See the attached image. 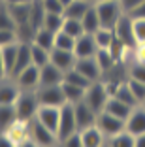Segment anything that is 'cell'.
<instances>
[{
  "label": "cell",
  "instance_id": "cell-26",
  "mask_svg": "<svg viewBox=\"0 0 145 147\" xmlns=\"http://www.w3.org/2000/svg\"><path fill=\"white\" fill-rule=\"evenodd\" d=\"M15 121H17L15 106L0 104V132H6V130H8Z\"/></svg>",
  "mask_w": 145,
  "mask_h": 147
},
{
  "label": "cell",
  "instance_id": "cell-32",
  "mask_svg": "<svg viewBox=\"0 0 145 147\" xmlns=\"http://www.w3.org/2000/svg\"><path fill=\"white\" fill-rule=\"evenodd\" d=\"M17 49H19V43H13V45H8V47H2V57H4V66H6V72H8V78L11 76L13 66H15Z\"/></svg>",
  "mask_w": 145,
  "mask_h": 147
},
{
  "label": "cell",
  "instance_id": "cell-55",
  "mask_svg": "<svg viewBox=\"0 0 145 147\" xmlns=\"http://www.w3.org/2000/svg\"><path fill=\"white\" fill-rule=\"evenodd\" d=\"M104 147H109V145H107V142H106V145H104Z\"/></svg>",
  "mask_w": 145,
  "mask_h": 147
},
{
  "label": "cell",
  "instance_id": "cell-25",
  "mask_svg": "<svg viewBox=\"0 0 145 147\" xmlns=\"http://www.w3.org/2000/svg\"><path fill=\"white\" fill-rule=\"evenodd\" d=\"M32 43H36V45H40V47L47 49V51H53V47H55V34H53L51 30H47V28H38V30L34 32V40H32Z\"/></svg>",
  "mask_w": 145,
  "mask_h": 147
},
{
  "label": "cell",
  "instance_id": "cell-52",
  "mask_svg": "<svg viewBox=\"0 0 145 147\" xmlns=\"http://www.w3.org/2000/svg\"><path fill=\"white\" fill-rule=\"evenodd\" d=\"M17 147H38L32 140H25V142H21V143H17Z\"/></svg>",
  "mask_w": 145,
  "mask_h": 147
},
{
  "label": "cell",
  "instance_id": "cell-5",
  "mask_svg": "<svg viewBox=\"0 0 145 147\" xmlns=\"http://www.w3.org/2000/svg\"><path fill=\"white\" fill-rule=\"evenodd\" d=\"M77 132V123H76V111H74V104L66 102L60 108V119H59V128H57V140L62 142L68 136Z\"/></svg>",
  "mask_w": 145,
  "mask_h": 147
},
{
  "label": "cell",
  "instance_id": "cell-48",
  "mask_svg": "<svg viewBox=\"0 0 145 147\" xmlns=\"http://www.w3.org/2000/svg\"><path fill=\"white\" fill-rule=\"evenodd\" d=\"M128 15H130L132 19H145V2H143V4H140L132 13H128Z\"/></svg>",
  "mask_w": 145,
  "mask_h": 147
},
{
  "label": "cell",
  "instance_id": "cell-37",
  "mask_svg": "<svg viewBox=\"0 0 145 147\" xmlns=\"http://www.w3.org/2000/svg\"><path fill=\"white\" fill-rule=\"evenodd\" d=\"M62 32H66V34H68V36H72V38H79L81 34H85L81 21H77V19H68V17H64Z\"/></svg>",
  "mask_w": 145,
  "mask_h": 147
},
{
  "label": "cell",
  "instance_id": "cell-36",
  "mask_svg": "<svg viewBox=\"0 0 145 147\" xmlns=\"http://www.w3.org/2000/svg\"><path fill=\"white\" fill-rule=\"evenodd\" d=\"M64 81L74 83V85H77V87H83V89H89V87L92 85V81H90V79H87L85 76H83L81 72H77L76 68L68 70V72L64 74Z\"/></svg>",
  "mask_w": 145,
  "mask_h": 147
},
{
  "label": "cell",
  "instance_id": "cell-57",
  "mask_svg": "<svg viewBox=\"0 0 145 147\" xmlns=\"http://www.w3.org/2000/svg\"><path fill=\"white\" fill-rule=\"evenodd\" d=\"M141 106H143V108H145V104H141Z\"/></svg>",
  "mask_w": 145,
  "mask_h": 147
},
{
  "label": "cell",
  "instance_id": "cell-58",
  "mask_svg": "<svg viewBox=\"0 0 145 147\" xmlns=\"http://www.w3.org/2000/svg\"><path fill=\"white\" fill-rule=\"evenodd\" d=\"M90 2H92V0H90Z\"/></svg>",
  "mask_w": 145,
  "mask_h": 147
},
{
  "label": "cell",
  "instance_id": "cell-29",
  "mask_svg": "<svg viewBox=\"0 0 145 147\" xmlns=\"http://www.w3.org/2000/svg\"><path fill=\"white\" fill-rule=\"evenodd\" d=\"M43 19H45V9H43L40 0H34V2H32V11H30L28 25L32 26L34 30H38V28L43 26Z\"/></svg>",
  "mask_w": 145,
  "mask_h": 147
},
{
  "label": "cell",
  "instance_id": "cell-30",
  "mask_svg": "<svg viewBox=\"0 0 145 147\" xmlns=\"http://www.w3.org/2000/svg\"><path fill=\"white\" fill-rule=\"evenodd\" d=\"M64 25V13H45V19H43V28L51 30L53 34L62 30Z\"/></svg>",
  "mask_w": 145,
  "mask_h": 147
},
{
  "label": "cell",
  "instance_id": "cell-4",
  "mask_svg": "<svg viewBox=\"0 0 145 147\" xmlns=\"http://www.w3.org/2000/svg\"><path fill=\"white\" fill-rule=\"evenodd\" d=\"M40 106H53V108H62L66 104V96L62 91V83L60 85H45L36 89Z\"/></svg>",
  "mask_w": 145,
  "mask_h": 147
},
{
  "label": "cell",
  "instance_id": "cell-23",
  "mask_svg": "<svg viewBox=\"0 0 145 147\" xmlns=\"http://www.w3.org/2000/svg\"><path fill=\"white\" fill-rule=\"evenodd\" d=\"M6 134L13 140L15 143H21L25 140H28V121H15L8 130H6Z\"/></svg>",
  "mask_w": 145,
  "mask_h": 147
},
{
  "label": "cell",
  "instance_id": "cell-40",
  "mask_svg": "<svg viewBox=\"0 0 145 147\" xmlns=\"http://www.w3.org/2000/svg\"><path fill=\"white\" fill-rule=\"evenodd\" d=\"M128 87H130V91H132V94L136 96L138 104H145V83L141 81H136V79H128Z\"/></svg>",
  "mask_w": 145,
  "mask_h": 147
},
{
  "label": "cell",
  "instance_id": "cell-17",
  "mask_svg": "<svg viewBox=\"0 0 145 147\" xmlns=\"http://www.w3.org/2000/svg\"><path fill=\"white\" fill-rule=\"evenodd\" d=\"M79 136H81L83 147H104L106 142H107V138L102 134V130H100L96 125L79 130Z\"/></svg>",
  "mask_w": 145,
  "mask_h": 147
},
{
  "label": "cell",
  "instance_id": "cell-2",
  "mask_svg": "<svg viewBox=\"0 0 145 147\" xmlns=\"http://www.w3.org/2000/svg\"><path fill=\"white\" fill-rule=\"evenodd\" d=\"M15 113H17L19 121H32L38 113L40 102L38 96H36V91H21L17 102H15Z\"/></svg>",
  "mask_w": 145,
  "mask_h": 147
},
{
  "label": "cell",
  "instance_id": "cell-45",
  "mask_svg": "<svg viewBox=\"0 0 145 147\" xmlns=\"http://www.w3.org/2000/svg\"><path fill=\"white\" fill-rule=\"evenodd\" d=\"M143 2H145V0H119L121 8H123V11L126 13V15H128V13H132L134 9L138 8V6L143 4Z\"/></svg>",
  "mask_w": 145,
  "mask_h": 147
},
{
  "label": "cell",
  "instance_id": "cell-56",
  "mask_svg": "<svg viewBox=\"0 0 145 147\" xmlns=\"http://www.w3.org/2000/svg\"><path fill=\"white\" fill-rule=\"evenodd\" d=\"M2 2H4V0H0V4H2Z\"/></svg>",
  "mask_w": 145,
  "mask_h": 147
},
{
  "label": "cell",
  "instance_id": "cell-6",
  "mask_svg": "<svg viewBox=\"0 0 145 147\" xmlns=\"http://www.w3.org/2000/svg\"><path fill=\"white\" fill-rule=\"evenodd\" d=\"M83 100H85L87 106H89L90 109H94L96 113L104 111L107 100H109V94H107V91H106V85H104L102 81H94L85 91V98Z\"/></svg>",
  "mask_w": 145,
  "mask_h": 147
},
{
  "label": "cell",
  "instance_id": "cell-53",
  "mask_svg": "<svg viewBox=\"0 0 145 147\" xmlns=\"http://www.w3.org/2000/svg\"><path fill=\"white\" fill-rule=\"evenodd\" d=\"M60 2H62V4H64V8H66V6H68L70 2H72V0H60Z\"/></svg>",
  "mask_w": 145,
  "mask_h": 147
},
{
  "label": "cell",
  "instance_id": "cell-54",
  "mask_svg": "<svg viewBox=\"0 0 145 147\" xmlns=\"http://www.w3.org/2000/svg\"><path fill=\"white\" fill-rule=\"evenodd\" d=\"M92 2H107V0H92Z\"/></svg>",
  "mask_w": 145,
  "mask_h": 147
},
{
  "label": "cell",
  "instance_id": "cell-44",
  "mask_svg": "<svg viewBox=\"0 0 145 147\" xmlns=\"http://www.w3.org/2000/svg\"><path fill=\"white\" fill-rule=\"evenodd\" d=\"M57 147H83L79 132H74V134H72V136H68L66 140L59 142V143H57Z\"/></svg>",
  "mask_w": 145,
  "mask_h": 147
},
{
  "label": "cell",
  "instance_id": "cell-43",
  "mask_svg": "<svg viewBox=\"0 0 145 147\" xmlns=\"http://www.w3.org/2000/svg\"><path fill=\"white\" fill-rule=\"evenodd\" d=\"M130 79L145 83V62H134L130 68Z\"/></svg>",
  "mask_w": 145,
  "mask_h": 147
},
{
  "label": "cell",
  "instance_id": "cell-18",
  "mask_svg": "<svg viewBox=\"0 0 145 147\" xmlns=\"http://www.w3.org/2000/svg\"><path fill=\"white\" fill-rule=\"evenodd\" d=\"M32 64V51H30V43L28 42H19V49H17V59H15V66L13 72L9 76V79L15 78L17 74H21L25 68Z\"/></svg>",
  "mask_w": 145,
  "mask_h": 147
},
{
  "label": "cell",
  "instance_id": "cell-22",
  "mask_svg": "<svg viewBox=\"0 0 145 147\" xmlns=\"http://www.w3.org/2000/svg\"><path fill=\"white\" fill-rule=\"evenodd\" d=\"M132 109H134L132 106H128V104H124V102H121L119 98H113V96H111V98L107 100L104 111H107V113H111L113 117H119V119L126 121L128 117H130V113H132Z\"/></svg>",
  "mask_w": 145,
  "mask_h": 147
},
{
  "label": "cell",
  "instance_id": "cell-20",
  "mask_svg": "<svg viewBox=\"0 0 145 147\" xmlns=\"http://www.w3.org/2000/svg\"><path fill=\"white\" fill-rule=\"evenodd\" d=\"M34 2V0H32ZM32 2H26V4H11V6H6L8 8V13L9 17L13 19V23L17 26L21 25H26L30 19V11H32Z\"/></svg>",
  "mask_w": 145,
  "mask_h": 147
},
{
  "label": "cell",
  "instance_id": "cell-19",
  "mask_svg": "<svg viewBox=\"0 0 145 147\" xmlns=\"http://www.w3.org/2000/svg\"><path fill=\"white\" fill-rule=\"evenodd\" d=\"M19 94H21V89L17 87V83L13 79H4L0 81V104H8L13 106L17 102Z\"/></svg>",
  "mask_w": 145,
  "mask_h": 147
},
{
  "label": "cell",
  "instance_id": "cell-16",
  "mask_svg": "<svg viewBox=\"0 0 145 147\" xmlns=\"http://www.w3.org/2000/svg\"><path fill=\"white\" fill-rule=\"evenodd\" d=\"M76 61L77 59H76V55H74V51H64V49H57V47H53L51 55H49V62H53V64H55L57 68H60L64 74L74 68Z\"/></svg>",
  "mask_w": 145,
  "mask_h": 147
},
{
  "label": "cell",
  "instance_id": "cell-47",
  "mask_svg": "<svg viewBox=\"0 0 145 147\" xmlns=\"http://www.w3.org/2000/svg\"><path fill=\"white\" fill-rule=\"evenodd\" d=\"M0 147H17V143L13 142L6 132H0Z\"/></svg>",
  "mask_w": 145,
  "mask_h": 147
},
{
  "label": "cell",
  "instance_id": "cell-35",
  "mask_svg": "<svg viewBox=\"0 0 145 147\" xmlns=\"http://www.w3.org/2000/svg\"><path fill=\"white\" fill-rule=\"evenodd\" d=\"M94 59H96V62H98V66H100V70H102V74H104V72H109V70L117 64L115 59L111 57L109 49H98V53L94 55Z\"/></svg>",
  "mask_w": 145,
  "mask_h": 147
},
{
  "label": "cell",
  "instance_id": "cell-42",
  "mask_svg": "<svg viewBox=\"0 0 145 147\" xmlns=\"http://www.w3.org/2000/svg\"><path fill=\"white\" fill-rule=\"evenodd\" d=\"M45 13H64V4L60 0H40Z\"/></svg>",
  "mask_w": 145,
  "mask_h": 147
},
{
  "label": "cell",
  "instance_id": "cell-14",
  "mask_svg": "<svg viewBox=\"0 0 145 147\" xmlns=\"http://www.w3.org/2000/svg\"><path fill=\"white\" fill-rule=\"evenodd\" d=\"M126 132H130L132 136L145 134V108L143 106H136L130 113V117L126 119Z\"/></svg>",
  "mask_w": 145,
  "mask_h": 147
},
{
  "label": "cell",
  "instance_id": "cell-34",
  "mask_svg": "<svg viewBox=\"0 0 145 147\" xmlns=\"http://www.w3.org/2000/svg\"><path fill=\"white\" fill-rule=\"evenodd\" d=\"M30 51H32V64H36L38 68H42V66H45L47 62H49L51 51H47V49L40 47V45H36V43H32V42H30Z\"/></svg>",
  "mask_w": 145,
  "mask_h": 147
},
{
  "label": "cell",
  "instance_id": "cell-13",
  "mask_svg": "<svg viewBox=\"0 0 145 147\" xmlns=\"http://www.w3.org/2000/svg\"><path fill=\"white\" fill-rule=\"evenodd\" d=\"M74 68L77 70V72H81L83 76H85L87 79H90V81H100V76H102V70H100L98 62H96V59L94 57H90V59H77L76 64H74Z\"/></svg>",
  "mask_w": 145,
  "mask_h": 147
},
{
  "label": "cell",
  "instance_id": "cell-3",
  "mask_svg": "<svg viewBox=\"0 0 145 147\" xmlns=\"http://www.w3.org/2000/svg\"><path fill=\"white\" fill-rule=\"evenodd\" d=\"M28 140H32L38 147H57V143H59L55 132L43 126L36 117L32 121H28Z\"/></svg>",
  "mask_w": 145,
  "mask_h": 147
},
{
  "label": "cell",
  "instance_id": "cell-12",
  "mask_svg": "<svg viewBox=\"0 0 145 147\" xmlns=\"http://www.w3.org/2000/svg\"><path fill=\"white\" fill-rule=\"evenodd\" d=\"M36 119L42 123L43 126L55 132L59 128V119H60V108H53V106H40L38 113H36Z\"/></svg>",
  "mask_w": 145,
  "mask_h": 147
},
{
  "label": "cell",
  "instance_id": "cell-1",
  "mask_svg": "<svg viewBox=\"0 0 145 147\" xmlns=\"http://www.w3.org/2000/svg\"><path fill=\"white\" fill-rule=\"evenodd\" d=\"M94 8L98 11L100 26L104 28H113L121 17L124 15L119 0H107V2H94Z\"/></svg>",
  "mask_w": 145,
  "mask_h": 147
},
{
  "label": "cell",
  "instance_id": "cell-50",
  "mask_svg": "<svg viewBox=\"0 0 145 147\" xmlns=\"http://www.w3.org/2000/svg\"><path fill=\"white\" fill-rule=\"evenodd\" d=\"M134 147H145V134L134 136Z\"/></svg>",
  "mask_w": 145,
  "mask_h": 147
},
{
  "label": "cell",
  "instance_id": "cell-7",
  "mask_svg": "<svg viewBox=\"0 0 145 147\" xmlns=\"http://www.w3.org/2000/svg\"><path fill=\"white\" fill-rule=\"evenodd\" d=\"M96 126L102 130V134L106 138H111V136L126 130V121H123L119 117H113L107 111H100L98 117H96Z\"/></svg>",
  "mask_w": 145,
  "mask_h": 147
},
{
  "label": "cell",
  "instance_id": "cell-49",
  "mask_svg": "<svg viewBox=\"0 0 145 147\" xmlns=\"http://www.w3.org/2000/svg\"><path fill=\"white\" fill-rule=\"evenodd\" d=\"M4 79H9L8 78V72H6V66H4V57H2V49H0V81Z\"/></svg>",
  "mask_w": 145,
  "mask_h": 147
},
{
  "label": "cell",
  "instance_id": "cell-10",
  "mask_svg": "<svg viewBox=\"0 0 145 147\" xmlns=\"http://www.w3.org/2000/svg\"><path fill=\"white\" fill-rule=\"evenodd\" d=\"M74 111H76L77 132H79V130H83V128H89V126H94V125H96V117H98V113L94 111V109H90L89 106H87L85 100H81V102L74 104Z\"/></svg>",
  "mask_w": 145,
  "mask_h": 147
},
{
  "label": "cell",
  "instance_id": "cell-31",
  "mask_svg": "<svg viewBox=\"0 0 145 147\" xmlns=\"http://www.w3.org/2000/svg\"><path fill=\"white\" fill-rule=\"evenodd\" d=\"M113 98H119L121 102H124V104H128V106H132V108L140 106V104H138V100H136V96H134L132 91H130L128 83H119V87H117V91H115V94H113Z\"/></svg>",
  "mask_w": 145,
  "mask_h": 147
},
{
  "label": "cell",
  "instance_id": "cell-38",
  "mask_svg": "<svg viewBox=\"0 0 145 147\" xmlns=\"http://www.w3.org/2000/svg\"><path fill=\"white\" fill-rule=\"evenodd\" d=\"M19 32L17 28H0V49L13 45V43H19Z\"/></svg>",
  "mask_w": 145,
  "mask_h": 147
},
{
  "label": "cell",
  "instance_id": "cell-21",
  "mask_svg": "<svg viewBox=\"0 0 145 147\" xmlns=\"http://www.w3.org/2000/svg\"><path fill=\"white\" fill-rule=\"evenodd\" d=\"M92 4L94 2H90V0H72V2L64 8V17L81 21L83 15L87 13V9H89Z\"/></svg>",
  "mask_w": 145,
  "mask_h": 147
},
{
  "label": "cell",
  "instance_id": "cell-9",
  "mask_svg": "<svg viewBox=\"0 0 145 147\" xmlns=\"http://www.w3.org/2000/svg\"><path fill=\"white\" fill-rule=\"evenodd\" d=\"M11 79L17 83L21 91H36L40 87V68L36 64H30L28 68H25L21 74H17Z\"/></svg>",
  "mask_w": 145,
  "mask_h": 147
},
{
  "label": "cell",
  "instance_id": "cell-51",
  "mask_svg": "<svg viewBox=\"0 0 145 147\" xmlns=\"http://www.w3.org/2000/svg\"><path fill=\"white\" fill-rule=\"evenodd\" d=\"M26 2H32V0H4L2 4H6V6H11V4H26Z\"/></svg>",
  "mask_w": 145,
  "mask_h": 147
},
{
  "label": "cell",
  "instance_id": "cell-15",
  "mask_svg": "<svg viewBox=\"0 0 145 147\" xmlns=\"http://www.w3.org/2000/svg\"><path fill=\"white\" fill-rule=\"evenodd\" d=\"M64 81V72L57 68L53 62H47L45 66L40 68V87L45 85H60Z\"/></svg>",
  "mask_w": 145,
  "mask_h": 147
},
{
  "label": "cell",
  "instance_id": "cell-41",
  "mask_svg": "<svg viewBox=\"0 0 145 147\" xmlns=\"http://www.w3.org/2000/svg\"><path fill=\"white\" fill-rule=\"evenodd\" d=\"M132 30L138 43H145V19H132Z\"/></svg>",
  "mask_w": 145,
  "mask_h": 147
},
{
  "label": "cell",
  "instance_id": "cell-8",
  "mask_svg": "<svg viewBox=\"0 0 145 147\" xmlns=\"http://www.w3.org/2000/svg\"><path fill=\"white\" fill-rule=\"evenodd\" d=\"M113 32H115V38L126 45L130 51L136 47V38H134V30H132V17L124 13L123 17L117 21V25L113 26Z\"/></svg>",
  "mask_w": 145,
  "mask_h": 147
},
{
  "label": "cell",
  "instance_id": "cell-11",
  "mask_svg": "<svg viewBox=\"0 0 145 147\" xmlns=\"http://www.w3.org/2000/svg\"><path fill=\"white\" fill-rule=\"evenodd\" d=\"M98 53V45L94 42L92 34H81L76 38V45H74V55L76 59H90Z\"/></svg>",
  "mask_w": 145,
  "mask_h": 147
},
{
  "label": "cell",
  "instance_id": "cell-33",
  "mask_svg": "<svg viewBox=\"0 0 145 147\" xmlns=\"http://www.w3.org/2000/svg\"><path fill=\"white\" fill-rule=\"evenodd\" d=\"M107 145L109 147H134V136L126 130L119 132V134L107 138Z\"/></svg>",
  "mask_w": 145,
  "mask_h": 147
},
{
  "label": "cell",
  "instance_id": "cell-39",
  "mask_svg": "<svg viewBox=\"0 0 145 147\" xmlns=\"http://www.w3.org/2000/svg\"><path fill=\"white\" fill-rule=\"evenodd\" d=\"M74 45H76V38L68 36L66 32H57L55 34V47L57 49H64V51H74Z\"/></svg>",
  "mask_w": 145,
  "mask_h": 147
},
{
  "label": "cell",
  "instance_id": "cell-46",
  "mask_svg": "<svg viewBox=\"0 0 145 147\" xmlns=\"http://www.w3.org/2000/svg\"><path fill=\"white\" fill-rule=\"evenodd\" d=\"M132 51L136 57V62H145V43H138Z\"/></svg>",
  "mask_w": 145,
  "mask_h": 147
},
{
  "label": "cell",
  "instance_id": "cell-28",
  "mask_svg": "<svg viewBox=\"0 0 145 147\" xmlns=\"http://www.w3.org/2000/svg\"><path fill=\"white\" fill-rule=\"evenodd\" d=\"M92 36H94V42H96L98 49H109V45L113 43V40H115L113 28H104V26H100Z\"/></svg>",
  "mask_w": 145,
  "mask_h": 147
},
{
  "label": "cell",
  "instance_id": "cell-24",
  "mask_svg": "<svg viewBox=\"0 0 145 147\" xmlns=\"http://www.w3.org/2000/svg\"><path fill=\"white\" fill-rule=\"evenodd\" d=\"M81 25H83V30L85 34H94V32L100 28V19H98V11L94 8V4L87 9V13L83 15L81 19Z\"/></svg>",
  "mask_w": 145,
  "mask_h": 147
},
{
  "label": "cell",
  "instance_id": "cell-27",
  "mask_svg": "<svg viewBox=\"0 0 145 147\" xmlns=\"http://www.w3.org/2000/svg\"><path fill=\"white\" fill-rule=\"evenodd\" d=\"M62 91H64V96H66V102L70 104H77L85 98V91L83 87H77L74 83H68V81H62Z\"/></svg>",
  "mask_w": 145,
  "mask_h": 147
}]
</instances>
